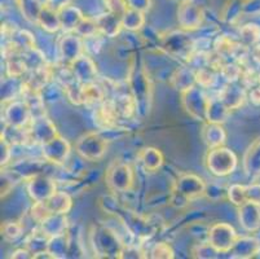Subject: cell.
<instances>
[{
    "label": "cell",
    "instance_id": "obj_1",
    "mask_svg": "<svg viewBox=\"0 0 260 259\" xmlns=\"http://www.w3.org/2000/svg\"><path fill=\"white\" fill-rule=\"evenodd\" d=\"M91 245L94 254L104 258H122L124 244L108 225L93 228L91 234Z\"/></svg>",
    "mask_w": 260,
    "mask_h": 259
},
{
    "label": "cell",
    "instance_id": "obj_2",
    "mask_svg": "<svg viewBox=\"0 0 260 259\" xmlns=\"http://www.w3.org/2000/svg\"><path fill=\"white\" fill-rule=\"evenodd\" d=\"M206 167L212 175L219 178L229 177L237 168L238 160L236 153L226 147L210 149L206 154Z\"/></svg>",
    "mask_w": 260,
    "mask_h": 259
},
{
    "label": "cell",
    "instance_id": "obj_3",
    "mask_svg": "<svg viewBox=\"0 0 260 259\" xmlns=\"http://www.w3.org/2000/svg\"><path fill=\"white\" fill-rule=\"evenodd\" d=\"M75 152L84 161H100L108 152V139L100 132H86L75 142Z\"/></svg>",
    "mask_w": 260,
    "mask_h": 259
},
{
    "label": "cell",
    "instance_id": "obj_4",
    "mask_svg": "<svg viewBox=\"0 0 260 259\" xmlns=\"http://www.w3.org/2000/svg\"><path fill=\"white\" fill-rule=\"evenodd\" d=\"M181 105L191 118L200 122H206L207 108H209L210 97L202 87L196 84L194 87L181 92Z\"/></svg>",
    "mask_w": 260,
    "mask_h": 259
},
{
    "label": "cell",
    "instance_id": "obj_5",
    "mask_svg": "<svg viewBox=\"0 0 260 259\" xmlns=\"http://www.w3.org/2000/svg\"><path fill=\"white\" fill-rule=\"evenodd\" d=\"M105 182L112 192L124 193L131 191L135 182L134 170L128 163L114 162L106 170Z\"/></svg>",
    "mask_w": 260,
    "mask_h": 259
},
{
    "label": "cell",
    "instance_id": "obj_6",
    "mask_svg": "<svg viewBox=\"0 0 260 259\" xmlns=\"http://www.w3.org/2000/svg\"><path fill=\"white\" fill-rule=\"evenodd\" d=\"M238 239L233 225L225 222L214 223L207 231V241L220 254L229 253Z\"/></svg>",
    "mask_w": 260,
    "mask_h": 259
},
{
    "label": "cell",
    "instance_id": "obj_7",
    "mask_svg": "<svg viewBox=\"0 0 260 259\" xmlns=\"http://www.w3.org/2000/svg\"><path fill=\"white\" fill-rule=\"evenodd\" d=\"M163 48L169 54L177 59L190 60L194 51V40L191 39L185 30L170 33L163 42Z\"/></svg>",
    "mask_w": 260,
    "mask_h": 259
},
{
    "label": "cell",
    "instance_id": "obj_8",
    "mask_svg": "<svg viewBox=\"0 0 260 259\" xmlns=\"http://www.w3.org/2000/svg\"><path fill=\"white\" fill-rule=\"evenodd\" d=\"M205 20L202 6L194 0H184L177 8V22L181 30L193 32L201 27Z\"/></svg>",
    "mask_w": 260,
    "mask_h": 259
},
{
    "label": "cell",
    "instance_id": "obj_9",
    "mask_svg": "<svg viewBox=\"0 0 260 259\" xmlns=\"http://www.w3.org/2000/svg\"><path fill=\"white\" fill-rule=\"evenodd\" d=\"M174 191L191 201V199H197L200 197L206 196L207 185L205 180L198 175L186 172V174L179 175V178L175 182Z\"/></svg>",
    "mask_w": 260,
    "mask_h": 259
},
{
    "label": "cell",
    "instance_id": "obj_10",
    "mask_svg": "<svg viewBox=\"0 0 260 259\" xmlns=\"http://www.w3.org/2000/svg\"><path fill=\"white\" fill-rule=\"evenodd\" d=\"M27 132H29L30 140L35 144H40V146H44L46 142L51 141L58 135L53 121L46 117L44 114L32 117Z\"/></svg>",
    "mask_w": 260,
    "mask_h": 259
},
{
    "label": "cell",
    "instance_id": "obj_11",
    "mask_svg": "<svg viewBox=\"0 0 260 259\" xmlns=\"http://www.w3.org/2000/svg\"><path fill=\"white\" fill-rule=\"evenodd\" d=\"M70 152H72V147H70L69 140L61 135H57L51 141L42 146V156L44 160L56 166L63 165L69 158Z\"/></svg>",
    "mask_w": 260,
    "mask_h": 259
},
{
    "label": "cell",
    "instance_id": "obj_12",
    "mask_svg": "<svg viewBox=\"0 0 260 259\" xmlns=\"http://www.w3.org/2000/svg\"><path fill=\"white\" fill-rule=\"evenodd\" d=\"M26 191L34 203H44L56 193V183L47 174H39L30 178L26 184Z\"/></svg>",
    "mask_w": 260,
    "mask_h": 259
},
{
    "label": "cell",
    "instance_id": "obj_13",
    "mask_svg": "<svg viewBox=\"0 0 260 259\" xmlns=\"http://www.w3.org/2000/svg\"><path fill=\"white\" fill-rule=\"evenodd\" d=\"M4 122L8 126L13 127L25 128L29 126L32 120V111L29 104L23 101H17V100H12L11 103L7 105L4 109Z\"/></svg>",
    "mask_w": 260,
    "mask_h": 259
},
{
    "label": "cell",
    "instance_id": "obj_14",
    "mask_svg": "<svg viewBox=\"0 0 260 259\" xmlns=\"http://www.w3.org/2000/svg\"><path fill=\"white\" fill-rule=\"evenodd\" d=\"M57 51L61 61L70 65L73 61L84 53V43L78 34L66 33L58 39Z\"/></svg>",
    "mask_w": 260,
    "mask_h": 259
},
{
    "label": "cell",
    "instance_id": "obj_15",
    "mask_svg": "<svg viewBox=\"0 0 260 259\" xmlns=\"http://www.w3.org/2000/svg\"><path fill=\"white\" fill-rule=\"evenodd\" d=\"M73 74L75 79L82 84H89V83L96 82V75H98V66L94 64L91 57L87 54H82L70 64Z\"/></svg>",
    "mask_w": 260,
    "mask_h": 259
},
{
    "label": "cell",
    "instance_id": "obj_16",
    "mask_svg": "<svg viewBox=\"0 0 260 259\" xmlns=\"http://www.w3.org/2000/svg\"><path fill=\"white\" fill-rule=\"evenodd\" d=\"M240 225L249 234H254L260 228V204L247 201L238 208Z\"/></svg>",
    "mask_w": 260,
    "mask_h": 259
},
{
    "label": "cell",
    "instance_id": "obj_17",
    "mask_svg": "<svg viewBox=\"0 0 260 259\" xmlns=\"http://www.w3.org/2000/svg\"><path fill=\"white\" fill-rule=\"evenodd\" d=\"M96 25H98L99 33L103 37L115 38L120 34V30L123 28L122 16L112 13L106 11L105 13H101L94 17Z\"/></svg>",
    "mask_w": 260,
    "mask_h": 259
},
{
    "label": "cell",
    "instance_id": "obj_18",
    "mask_svg": "<svg viewBox=\"0 0 260 259\" xmlns=\"http://www.w3.org/2000/svg\"><path fill=\"white\" fill-rule=\"evenodd\" d=\"M170 84L181 94L197 84V71L190 66H180L172 73Z\"/></svg>",
    "mask_w": 260,
    "mask_h": 259
},
{
    "label": "cell",
    "instance_id": "obj_19",
    "mask_svg": "<svg viewBox=\"0 0 260 259\" xmlns=\"http://www.w3.org/2000/svg\"><path fill=\"white\" fill-rule=\"evenodd\" d=\"M201 137L210 149L223 147L226 141L225 128L220 123L206 122V125L203 126L202 131H201Z\"/></svg>",
    "mask_w": 260,
    "mask_h": 259
},
{
    "label": "cell",
    "instance_id": "obj_20",
    "mask_svg": "<svg viewBox=\"0 0 260 259\" xmlns=\"http://www.w3.org/2000/svg\"><path fill=\"white\" fill-rule=\"evenodd\" d=\"M131 91L138 108H140L143 105V103H146L149 100L152 90H150L148 77H146L144 71L135 73V75L131 79Z\"/></svg>",
    "mask_w": 260,
    "mask_h": 259
},
{
    "label": "cell",
    "instance_id": "obj_21",
    "mask_svg": "<svg viewBox=\"0 0 260 259\" xmlns=\"http://www.w3.org/2000/svg\"><path fill=\"white\" fill-rule=\"evenodd\" d=\"M37 23L47 33H57L58 30H62L58 9L53 8L47 3L43 4V7L40 9Z\"/></svg>",
    "mask_w": 260,
    "mask_h": 259
},
{
    "label": "cell",
    "instance_id": "obj_22",
    "mask_svg": "<svg viewBox=\"0 0 260 259\" xmlns=\"http://www.w3.org/2000/svg\"><path fill=\"white\" fill-rule=\"evenodd\" d=\"M232 109L224 103L220 96L210 97L209 108H207L206 122L210 123H220L224 125L231 117Z\"/></svg>",
    "mask_w": 260,
    "mask_h": 259
},
{
    "label": "cell",
    "instance_id": "obj_23",
    "mask_svg": "<svg viewBox=\"0 0 260 259\" xmlns=\"http://www.w3.org/2000/svg\"><path fill=\"white\" fill-rule=\"evenodd\" d=\"M58 14H60L61 27L65 33H74L78 25L84 18L83 12L80 11L78 7L70 6V4L58 9Z\"/></svg>",
    "mask_w": 260,
    "mask_h": 259
},
{
    "label": "cell",
    "instance_id": "obj_24",
    "mask_svg": "<svg viewBox=\"0 0 260 259\" xmlns=\"http://www.w3.org/2000/svg\"><path fill=\"white\" fill-rule=\"evenodd\" d=\"M219 96L231 109H238L245 103L246 92L237 82H229L224 85Z\"/></svg>",
    "mask_w": 260,
    "mask_h": 259
},
{
    "label": "cell",
    "instance_id": "obj_25",
    "mask_svg": "<svg viewBox=\"0 0 260 259\" xmlns=\"http://www.w3.org/2000/svg\"><path fill=\"white\" fill-rule=\"evenodd\" d=\"M138 158L144 170L149 171V172H155V171H158L162 167L163 162H165V157H163L162 152L158 148H154V147L144 148L139 153Z\"/></svg>",
    "mask_w": 260,
    "mask_h": 259
},
{
    "label": "cell",
    "instance_id": "obj_26",
    "mask_svg": "<svg viewBox=\"0 0 260 259\" xmlns=\"http://www.w3.org/2000/svg\"><path fill=\"white\" fill-rule=\"evenodd\" d=\"M260 251V242L255 237H238L232 248L231 253L233 258H251Z\"/></svg>",
    "mask_w": 260,
    "mask_h": 259
},
{
    "label": "cell",
    "instance_id": "obj_27",
    "mask_svg": "<svg viewBox=\"0 0 260 259\" xmlns=\"http://www.w3.org/2000/svg\"><path fill=\"white\" fill-rule=\"evenodd\" d=\"M243 171L247 177L260 175V140H256L249 147L243 156Z\"/></svg>",
    "mask_w": 260,
    "mask_h": 259
},
{
    "label": "cell",
    "instance_id": "obj_28",
    "mask_svg": "<svg viewBox=\"0 0 260 259\" xmlns=\"http://www.w3.org/2000/svg\"><path fill=\"white\" fill-rule=\"evenodd\" d=\"M66 228H68L66 214H51L40 223V229L48 237L66 234Z\"/></svg>",
    "mask_w": 260,
    "mask_h": 259
},
{
    "label": "cell",
    "instance_id": "obj_29",
    "mask_svg": "<svg viewBox=\"0 0 260 259\" xmlns=\"http://www.w3.org/2000/svg\"><path fill=\"white\" fill-rule=\"evenodd\" d=\"M43 204L49 214H68L73 208V198L69 193L61 191L52 194Z\"/></svg>",
    "mask_w": 260,
    "mask_h": 259
},
{
    "label": "cell",
    "instance_id": "obj_30",
    "mask_svg": "<svg viewBox=\"0 0 260 259\" xmlns=\"http://www.w3.org/2000/svg\"><path fill=\"white\" fill-rule=\"evenodd\" d=\"M11 46L13 47V53H23L35 48V38L27 30H17L12 33Z\"/></svg>",
    "mask_w": 260,
    "mask_h": 259
},
{
    "label": "cell",
    "instance_id": "obj_31",
    "mask_svg": "<svg viewBox=\"0 0 260 259\" xmlns=\"http://www.w3.org/2000/svg\"><path fill=\"white\" fill-rule=\"evenodd\" d=\"M146 18L145 13L140 11H135V9H127L122 14V25L124 30L131 33H136L145 26Z\"/></svg>",
    "mask_w": 260,
    "mask_h": 259
},
{
    "label": "cell",
    "instance_id": "obj_32",
    "mask_svg": "<svg viewBox=\"0 0 260 259\" xmlns=\"http://www.w3.org/2000/svg\"><path fill=\"white\" fill-rule=\"evenodd\" d=\"M47 250L54 256V258H65L70 250V241L68 235L62 234L58 236L49 237L48 248Z\"/></svg>",
    "mask_w": 260,
    "mask_h": 259
},
{
    "label": "cell",
    "instance_id": "obj_33",
    "mask_svg": "<svg viewBox=\"0 0 260 259\" xmlns=\"http://www.w3.org/2000/svg\"><path fill=\"white\" fill-rule=\"evenodd\" d=\"M49 237L42 229H35L26 240V248L32 253V256L40 251L47 250Z\"/></svg>",
    "mask_w": 260,
    "mask_h": 259
},
{
    "label": "cell",
    "instance_id": "obj_34",
    "mask_svg": "<svg viewBox=\"0 0 260 259\" xmlns=\"http://www.w3.org/2000/svg\"><path fill=\"white\" fill-rule=\"evenodd\" d=\"M240 43L245 47H255L260 42V27L255 23H246L240 28Z\"/></svg>",
    "mask_w": 260,
    "mask_h": 259
},
{
    "label": "cell",
    "instance_id": "obj_35",
    "mask_svg": "<svg viewBox=\"0 0 260 259\" xmlns=\"http://www.w3.org/2000/svg\"><path fill=\"white\" fill-rule=\"evenodd\" d=\"M27 70H29V68L26 65V61L23 60V57L21 53H13V56H11V59L7 63V73H8V77L21 78L22 75H25V73Z\"/></svg>",
    "mask_w": 260,
    "mask_h": 259
},
{
    "label": "cell",
    "instance_id": "obj_36",
    "mask_svg": "<svg viewBox=\"0 0 260 259\" xmlns=\"http://www.w3.org/2000/svg\"><path fill=\"white\" fill-rule=\"evenodd\" d=\"M226 196L228 199L231 201V204H233L235 206L240 208L241 205H243L245 203H247V189H246V185L242 184H232L231 187L226 191Z\"/></svg>",
    "mask_w": 260,
    "mask_h": 259
},
{
    "label": "cell",
    "instance_id": "obj_37",
    "mask_svg": "<svg viewBox=\"0 0 260 259\" xmlns=\"http://www.w3.org/2000/svg\"><path fill=\"white\" fill-rule=\"evenodd\" d=\"M74 33L79 35L80 38H84V39L100 34L94 18H89V17H84L83 20H82V22L78 25L77 30H75Z\"/></svg>",
    "mask_w": 260,
    "mask_h": 259
},
{
    "label": "cell",
    "instance_id": "obj_38",
    "mask_svg": "<svg viewBox=\"0 0 260 259\" xmlns=\"http://www.w3.org/2000/svg\"><path fill=\"white\" fill-rule=\"evenodd\" d=\"M216 83V75L215 70L210 69L209 66H203L197 70V84L202 89H210Z\"/></svg>",
    "mask_w": 260,
    "mask_h": 259
},
{
    "label": "cell",
    "instance_id": "obj_39",
    "mask_svg": "<svg viewBox=\"0 0 260 259\" xmlns=\"http://www.w3.org/2000/svg\"><path fill=\"white\" fill-rule=\"evenodd\" d=\"M2 234L7 241H16L23 234V225L18 222H7L2 227Z\"/></svg>",
    "mask_w": 260,
    "mask_h": 259
},
{
    "label": "cell",
    "instance_id": "obj_40",
    "mask_svg": "<svg viewBox=\"0 0 260 259\" xmlns=\"http://www.w3.org/2000/svg\"><path fill=\"white\" fill-rule=\"evenodd\" d=\"M150 258L155 259H167V258H174L175 251L174 249L171 248V245H169L167 242H157L153 245V248L150 249Z\"/></svg>",
    "mask_w": 260,
    "mask_h": 259
},
{
    "label": "cell",
    "instance_id": "obj_41",
    "mask_svg": "<svg viewBox=\"0 0 260 259\" xmlns=\"http://www.w3.org/2000/svg\"><path fill=\"white\" fill-rule=\"evenodd\" d=\"M220 74L223 75L224 79L226 80V83L229 82H237L238 79L242 78V69L237 65V64H229L226 63L225 65L221 68Z\"/></svg>",
    "mask_w": 260,
    "mask_h": 259
},
{
    "label": "cell",
    "instance_id": "obj_42",
    "mask_svg": "<svg viewBox=\"0 0 260 259\" xmlns=\"http://www.w3.org/2000/svg\"><path fill=\"white\" fill-rule=\"evenodd\" d=\"M240 14H242V3H236L235 0L229 2L223 11V20L226 22H235Z\"/></svg>",
    "mask_w": 260,
    "mask_h": 259
},
{
    "label": "cell",
    "instance_id": "obj_43",
    "mask_svg": "<svg viewBox=\"0 0 260 259\" xmlns=\"http://www.w3.org/2000/svg\"><path fill=\"white\" fill-rule=\"evenodd\" d=\"M194 254L197 258H216L217 254H220L214 246L210 244L209 241L200 244V245L196 248Z\"/></svg>",
    "mask_w": 260,
    "mask_h": 259
},
{
    "label": "cell",
    "instance_id": "obj_44",
    "mask_svg": "<svg viewBox=\"0 0 260 259\" xmlns=\"http://www.w3.org/2000/svg\"><path fill=\"white\" fill-rule=\"evenodd\" d=\"M104 6L108 12L119 14V16H122L128 9L126 0H104Z\"/></svg>",
    "mask_w": 260,
    "mask_h": 259
},
{
    "label": "cell",
    "instance_id": "obj_45",
    "mask_svg": "<svg viewBox=\"0 0 260 259\" xmlns=\"http://www.w3.org/2000/svg\"><path fill=\"white\" fill-rule=\"evenodd\" d=\"M126 2L129 9L140 11L143 13L149 12L153 7V0H126Z\"/></svg>",
    "mask_w": 260,
    "mask_h": 259
},
{
    "label": "cell",
    "instance_id": "obj_46",
    "mask_svg": "<svg viewBox=\"0 0 260 259\" xmlns=\"http://www.w3.org/2000/svg\"><path fill=\"white\" fill-rule=\"evenodd\" d=\"M13 154V146L7 139L2 137V166H6L11 162Z\"/></svg>",
    "mask_w": 260,
    "mask_h": 259
},
{
    "label": "cell",
    "instance_id": "obj_47",
    "mask_svg": "<svg viewBox=\"0 0 260 259\" xmlns=\"http://www.w3.org/2000/svg\"><path fill=\"white\" fill-rule=\"evenodd\" d=\"M260 12V0H247L242 3V13L255 14Z\"/></svg>",
    "mask_w": 260,
    "mask_h": 259
},
{
    "label": "cell",
    "instance_id": "obj_48",
    "mask_svg": "<svg viewBox=\"0 0 260 259\" xmlns=\"http://www.w3.org/2000/svg\"><path fill=\"white\" fill-rule=\"evenodd\" d=\"M246 189H247V199L260 204V184L246 185Z\"/></svg>",
    "mask_w": 260,
    "mask_h": 259
},
{
    "label": "cell",
    "instance_id": "obj_49",
    "mask_svg": "<svg viewBox=\"0 0 260 259\" xmlns=\"http://www.w3.org/2000/svg\"><path fill=\"white\" fill-rule=\"evenodd\" d=\"M249 99L254 105L260 106V85L252 87L251 91H250L249 94Z\"/></svg>",
    "mask_w": 260,
    "mask_h": 259
},
{
    "label": "cell",
    "instance_id": "obj_50",
    "mask_svg": "<svg viewBox=\"0 0 260 259\" xmlns=\"http://www.w3.org/2000/svg\"><path fill=\"white\" fill-rule=\"evenodd\" d=\"M12 258H21V259H27V258H34L32 256V253L27 248L25 249H17L12 253Z\"/></svg>",
    "mask_w": 260,
    "mask_h": 259
},
{
    "label": "cell",
    "instance_id": "obj_51",
    "mask_svg": "<svg viewBox=\"0 0 260 259\" xmlns=\"http://www.w3.org/2000/svg\"><path fill=\"white\" fill-rule=\"evenodd\" d=\"M47 4H49L51 7L56 9H60L62 7L68 6L69 4V0H47Z\"/></svg>",
    "mask_w": 260,
    "mask_h": 259
},
{
    "label": "cell",
    "instance_id": "obj_52",
    "mask_svg": "<svg viewBox=\"0 0 260 259\" xmlns=\"http://www.w3.org/2000/svg\"><path fill=\"white\" fill-rule=\"evenodd\" d=\"M257 85H260V71L257 73Z\"/></svg>",
    "mask_w": 260,
    "mask_h": 259
}]
</instances>
